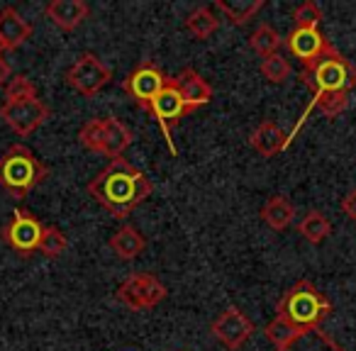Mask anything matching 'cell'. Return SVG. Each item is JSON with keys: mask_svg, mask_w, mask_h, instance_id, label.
Segmentation results:
<instances>
[{"mask_svg": "<svg viewBox=\"0 0 356 351\" xmlns=\"http://www.w3.org/2000/svg\"><path fill=\"white\" fill-rule=\"evenodd\" d=\"M186 30H188L191 37H195V40H208V37H213L215 32H218L220 27V20L218 15H215V10L210 6H200L195 8L193 13H191L188 17H186Z\"/></svg>", "mask_w": 356, "mask_h": 351, "instance_id": "603a6c76", "label": "cell"}, {"mask_svg": "<svg viewBox=\"0 0 356 351\" xmlns=\"http://www.w3.org/2000/svg\"><path fill=\"white\" fill-rule=\"evenodd\" d=\"M322 10L315 0H305L293 10V27L296 30H320Z\"/></svg>", "mask_w": 356, "mask_h": 351, "instance_id": "4316f807", "label": "cell"}, {"mask_svg": "<svg viewBox=\"0 0 356 351\" xmlns=\"http://www.w3.org/2000/svg\"><path fill=\"white\" fill-rule=\"evenodd\" d=\"M13 79V66L6 56H0V88H6L8 81Z\"/></svg>", "mask_w": 356, "mask_h": 351, "instance_id": "4dcf8cb0", "label": "cell"}, {"mask_svg": "<svg viewBox=\"0 0 356 351\" xmlns=\"http://www.w3.org/2000/svg\"><path fill=\"white\" fill-rule=\"evenodd\" d=\"M103 120H105V137H103V149H100V154L113 161V158H120L132 147L134 134L120 117L108 115V117H103Z\"/></svg>", "mask_w": 356, "mask_h": 351, "instance_id": "ac0fdd59", "label": "cell"}, {"mask_svg": "<svg viewBox=\"0 0 356 351\" xmlns=\"http://www.w3.org/2000/svg\"><path fill=\"white\" fill-rule=\"evenodd\" d=\"M86 190L115 220H127L152 195L154 183L132 161L120 156L113 158L103 171L95 173Z\"/></svg>", "mask_w": 356, "mask_h": 351, "instance_id": "7a4b0ae2", "label": "cell"}, {"mask_svg": "<svg viewBox=\"0 0 356 351\" xmlns=\"http://www.w3.org/2000/svg\"><path fill=\"white\" fill-rule=\"evenodd\" d=\"M66 249H69L66 234L61 232L56 225H47L44 232H42V242H40V249H37V252H40L44 259H59L66 254Z\"/></svg>", "mask_w": 356, "mask_h": 351, "instance_id": "484cf974", "label": "cell"}, {"mask_svg": "<svg viewBox=\"0 0 356 351\" xmlns=\"http://www.w3.org/2000/svg\"><path fill=\"white\" fill-rule=\"evenodd\" d=\"M108 247L120 261H134L144 254L147 249V237L139 232L134 225H122L118 227L108 239Z\"/></svg>", "mask_w": 356, "mask_h": 351, "instance_id": "9a60e30c", "label": "cell"}, {"mask_svg": "<svg viewBox=\"0 0 356 351\" xmlns=\"http://www.w3.org/2000/svg\"><path fill=\"white\" fill-rule=\"evenodd\" d=\"M341 213H344L351 222H356V188H351L349 193L341 198Z\"/></svg>", "mask_w": 356, "mask_h": 351, "instance_id": "f546056e", "label": "cell"}, {"mask_svg": "<svg viewBox=\"0 0 356 351\" xmlns=\"http://www.w3.org/2000/svg\"><path fill=\"white\" fill-rule=\"evenodd\" d=\"M259 71H261V76H264V79H266L271 85L286 83V81L293 76L291 61H288L286 56L281 54V51H278V54L266 56V59H261V66H259Z\"/></svg>", "mask_w": 356, "mask_h": 351, "instance_id": "d4e9b609", "label": "cell"}, {"mask_svg": "<svg viewBox=\"0 0 356 351\" xmlns=\"http://www.w3.org/2000/svg\"><path fill=\"white\" fill-rule=\"evenodd\" d=\"M32 37V25L15 10V8H3L0 10V42L6 49H17Z\"/></svg>", "mask_w": 356, "mask_h": 351, "instance_id": "e0dca14e", "label": "cell"}, {"mask_svg": "<svg viewBox=\"0 0 356 351\" xmlns=\"http://www.w3.org/2000/svg\"><path fill=\"white\" fill-rule=\"evenodd\" d=\"M334 312L332 300L312 281H298L281 293L276 302V315L266 325L264 334L273 346L286 344L296 334L322 327Z\"/></svg>", "mask_w": 356, "mask_h": 351, "instance_id": "6da1fadb", "label": "cell"}, {"mask_svg": "<svg viewBox=\"0 0 356 351\" xmlns=\"http://www.w3.org/2000/svg\"><path fill=\"white\" fill-rule=\"evenodd\" d=\"M166 295H168L166 283L149 271L129 273L118 286V291H115L118 302H122L124 307H129V310H134V312L152 310L159 302L166 300Z\"/></svg>", "mask_w": 356, "mask_h": 351, "instance_id": "5b68a950", "label": "cell"}, {"mask_svg": "<svg viewBox=\"0 0 356 351\" xmlns=\"http://www.w3.org/2000/svg\"><path fill=\"white\" fill-rule=\"evenodd\" d=\"M249 144L257 154H261L264 158H273L288 147V134L281 129V124H276L273 120H264L249 137Z\"/></svg>", "mask_w": 356, "mask_h": 351, "instance_id": "2e32d148", "label": "cell"}, {"mask_svg": "<svg viewBox=\"0 0 356 351\" xmlns=\"http://www.w3.org/2000/svg\"><path fill=\"white\" fill-rule=\"evenodd\" d=\"M171 81H173V85H176L178 93H181V98H184L188 113L203 108V105H208L210 100H213V85H210L198 71L191 69V66L184 69L176 79H171Z\"/></svg>", "mask_w": 356, "mask_h": 351, "instance_id": "5bb4252c", "label": "cell"}, {"mask_svg": "<svg viewBox=\"0 0 356 351\" xmlns=\"http://www.w3.org/2000/svg\"><path fill=\"white\" fill-rule=\"evenodd\" d=\"M3 51H6V47H3V42H0V56H3Z\"/></svg>", "mask_w": 356, "mask_h": 351, "instance_id": "1f68e13d", "label": "cell"}, {"mask_svg": "<svg viewBox=\"0 0 356 351\" xmlns=\"http://www.w3.org/2000/svg\"><path fill=\"white\" fill-rule=\"evenodd\" d=\"M64 81H66V85L74 88L79 95L93 98L105 85H110V81H113V69L105 66V61H100L93 51H83V54L66 69Z\"/></svg>", "mask_w": 356, "mask_h": 351, "instance_id": "52a82bcc", "label": "cell"}, {"mask_svg": "<svg viewBox=\"0 0 356 351\" xmlns=\"http://www.w3.org/2000/svg\"><path fill=\"white\" fill-rule=\"evenodd\" d=\"M149 113L156 117L159 127H161V134H163V142H166V147H168V154H171V156H176L173 127L181 122V117H186V115H188V108H186L184 98H181V93L176 90V85H173L171 79H168L166 88H163L161 93L154 98V103L149 105Z\"/></svg>", "mask_w": 356, "mask_h": 351, "instance_id": "30bf717a", "label": "cell"}, {"mask_svg": "<svg viewBox=\"0 0 356 351\" xmlns=\"http://www.w3.org/2000/svg\"><path fill=\"white\" fill-rule=\"evenodd\" d=\"M103 137H105V120L103 117H93L79 129V144L88 152L100 154L103 149Z\"/></svg>", "mask_w": 356, "mask_h": 351, "instance_id": "83f0119b", "label": "cell"}, {"mask_svg": "<svg viewBox=\"0 0 356 351\" xmlns=\"http://www.w3.org/2000/svg\"><path fill=\"white\" fill-rule=\"evenodd\" d=\"M44 15L61 32H74L90 17V6L86 0H49Z\"/></svg>", "mask_w": 356, "mask_h": 351, "instance_id": "4fadbf2b", "label": "cell"}, {"mask_svg": "<svg viewBox=\"0 0 356 351\" xmlns=\"http://www.w3.org/2000/svg\"><path fill=\"white\" fill-rule=\"evenodd\" d=\"M49 105L44 100L25 98V100H10L0 105V120L17 134V137H30L32 132L42 127L49 120Z\"/></svg>", "mask_w": 356, "mask_h": 351, "instance_id": "9c48e42d", "label": "cell"}, {"mask_svg": "<svg viewBox=\"0 0 356 351\" xmlns=\"http://www.w3.org/2000/svg\"><path fill=\"white\" fill-rule=\"evenodd\" d=\"M283 42H286L291 54L296 56L302 66L315 64L320 56H325L327 51L334 47L320 30H296V27H293L291 35H288Z\"/></svg>", "mask_w": 356, "mask_h": 351, "instance_id": "7c38bea8", "label": "cell"}, {"mask_svg": "<svg viewBox=\"0 0 356 351\" xmlns=\"http://www.w3.org/2000/svg\"><path fill=\"white\" fill-rule=\"evenodd\" d=\"M210 332L227 351H239L254 336V322L239 307L229 305L213 320Z\"/></svg>", "mask_w": 356, "mask_h": 351, "instance_id": "8fae6325", "label": "cell"}, {"mask_svg": "<svg viewBox=\"0 0 356 351\" xmlns=\"http://www.w3.org/2000/svg\"><path fill=\"white\" fill-rule=\"evenodd\" d=\"M298 234H300L305 242L320 247L322 242H327L332 234V222L327 220V215H322L320 210H307L305 215L298 222Z\"/></svg>", "mask_w": 356, "mask_h": 351, "instance_id": "7402d4cb", "label": "cell"}, {"mask_svg": "<svg viewBox=\"0 0 356 351\" xmlns=\"http://www.w3.org/2000/svg\"><path fill=\"white\" fill-rule=\"evenodd\" d=\"M300 81L312 90V98L325 93H337V90L351 93L356 88V64L346 59L337 47H332L315 64L302 69Z\"/></svg>", "mask_w": 356, "mask_h": 351, "instance_id": "277c9868", "label": "cell"}, {"mask_svg": "<svg viewBox=\"0 0 356 351\" xmlns=\"http://www.w3.org/2000/svg\"><path fill=\"white\" fill-rule=\"evenodd\" d=\"M276 351H346L334 336L327 334L322 327L317 329H307L288 339L286 344L276 346Z\"/></svg>", "mask_w": 356, "mask_h": 351, "instance_id": "d6986e66", "label": "cell"}, {"mask_svg": "<svg viewBox=\"0 0 356 351\" xmlns=\"http://www.w3.org/2000/svg\"><path fill=\"white\" fill-rule=\"evenodd\" d=\"M42 232H44V225L37 220V215H32L25 208H15L13 210V218L0 229V237L17 256L30 259L40 249Z\"/></svg>", "mask_w": 356, "mask_h": 351, "instance_id": "8992f818", "label": "cell"}, {"mask_svg": "<svg viewBox=\"0 0 356 351\" xmlns=\"http://www.w3.org/2000/svg\"><path fill=\"white\" fill-rule=\"evenodd\" d=\"M25 98H37V85L32 83L30 76L13 74V79L8 81V85H6L3 103H10V100H25Z\"/></svg>", "mask_w": 356, "mask_h": 351, "instance_id": "f1b7e54d", "label": "cell"}, {"mask_svg": "<svg viewBox=\"0 0 356 351\" xmlns=\"http://www.w3.org/2000/svg\"><path fill=\"white\" fill-rule=\"evenodd\" d=\"M181 351H188V349H181Z\"/></svg>", "mask_w": 356, "mask_h": 351, "instance_id": "d6a6232c", "label": "cell"}, {"mask_svg": "<svg viewBox=\"0 0 356 351\" xmlns=\"http://www.w3.org/2000/svg\"><path fill=\"white\" fill-rule=\"evenodd\" d=\"M264 6H266V0H215L213 10L222 13L232 25L242 27L249 20H254L257 13L264 10Z\"/></svg>", "mask_w": 356, "mask_h": 351, "instance_id": "44dd1931", "label": "cell"}, {"mask_svg": "<svg viewBox=\"0 0 356 351\" xmlns=\"http://www.w3.org/2000/svg\"><path fill=\"white\" fill-rule=\"evenodd\" d=\"M259 218L273 229V232H286L296 220V208L286 195H271L259 210Z\"/></svg>", "mask_w": 356, "mask_h": 351, "instance_id": "ffe728a7", "label": "cell"}, {"mask_svg": "<svg viewBox=\"0 0 356 351\" xmlns=\"http://www.w3.org/2000/svg\"><path fill=\"white\" fill-rule=\"evenodd\" d=\"M49 179V166L25 144H13L0 154V188L10 198L25 200Z\"/></svg>", "mask_w": 356, "mask_h": 351, "instance_id": "3957f363", "label": "cell"}, {"mask_svg": "<svg viewBox=\"0 0 356 351\" xmlns=\"http://www.w3.org/2000/svg\"><path fill=\"white\" fill-rule=\"evenodd\" d=\"M168 76L163 74L156 66V61L152 59H142L132 71L127 74V79H122V90L134 100V105L149 110V105L154 103L159 93L166 88Z\"/></svg>", "mask_w": 356, "mask_h": 351, "instance_id": "ba28073f", "label": "cell"}, {"mask_svg": "<svg viewBox=\"0 0 356 351\" xmlns=\"http://www.w3.org/2000/svg\"><path fill=\"white\" fill-rule=\"evenodd\" d=\"M249 47H252L254 54H259L261 59L271 54H278L283 47V40L276 30H273L268 22H261L259 27H254V32L249 35Z\"/></svg>", "mask_w": 356, "mask_h": 351, "instance_id": "cb8c5ba5", "label": "cell"}]
</instances>
